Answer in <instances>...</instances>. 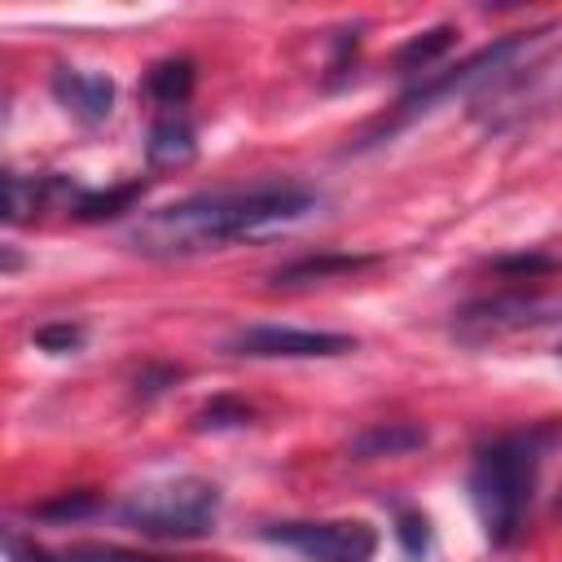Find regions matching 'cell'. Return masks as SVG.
<instances>
[{
  "label": "cell",
  "mask_w": 562,
  "mask_h": 562,
  "mask_svg": "<svg viewBox=\"0 0 562 562\" xmlns=\"http://www.w3.org/2000/svg\"><path fill=\"white\" fill-rule=\"evenodd\" d=\"M4 549H9V558H13V562H57L48 549H40V544L22 540L18 531H4Z\"/></svg>",
  "instance_id": "cell-20"
},
{
  "label": "cell",
  "mask_w": 562,
  "mask_h": 562,
  "mask_svg": "<svg viewBox=\"0 0 562 562\" xmlns=\"http://www.w3.org/2000/svg\"><path fill=\"white\" fill-rule=\"evenodd\" d=\"M31 338H35V347H40V351L66 356V351H79V347H83V325H70V321H53V325H40Z\"/></svg>",
  "instance_id": "cell-17"
},
{
  "label": "cell",
  "mask_w": 562,
  "mask_h": 562,
  "mask_svg": "<svg viewBox=\"0 0 562 562\" xmlns=\"http://www.w3.org/2000/svg\"><path fill=\"white\" fill-rule=\"evenodd\" d=\"M527 40H531V35H505V40L479 48L474 57H465V61L439 70V75H426L422 83H413V88L400 97V119H413V114L430 110L439 97H448V92H457V88H470V83H479V79H492V75L509 70V57L522 53Z\"/></svg>",
  "instance_id": "cell-5"
},
{
  "label": "cell",
  "mask_w": 562,
  "mask_h": 562,
  "mask_svg": "<svg viewBox=\"0 0 562 562\" xmlns=\"http://www.w3.org/2000/svg\"><path fill=\"white\" fill-rule=\"evenodd\" d=\"M193 422H198V430H228V426H246V422H250V408L237 404V400H228V395H220V400H211Z\"/></svg>",
  "instance_id": "cell-18"
},
{
  "label": "cell",
  "mask_w": 562,
  "mask_h": 562,
  "mask_svg": "<svg viewBox=\"0 0 562 562\" xmlns=\"http://www.w3.org/2000/svg\"><path fill=\"white\" fill-rule=\"evenodd\" d=\"M53 97L79 119V123H101L114 110V79L101 70H75L61 66L53 75Z\"/></svg>",
  "instance_id": "cell-7"
},
{
  "label": "cell",
  "mask_w": 562,
  "mask_h": 562,
  "mask_svg": "<svg viewBox=\"0 0 562 562\" xmlns=\"http://www.w3.org/2000/svg\"><path fill=\"white\" fill-rule=\"evenodd\" d=\"M119 518L127 527H136L140 536H158V540H193L215 531L220 518V487L206 479H167V483H149L136 487L123 505Z\"/></svg>",
  "instance_id": "cell-3"
},
{
  "label": "cell",
  "mask_w": 562,
  "mask_h": 562,
  "mask_svg": "<svg viewBox=\"0 0 562 562\" xmlns=\"http://www.w3.org/2000/svg\"><path fill=\"white\" fill-rule=\"evenodd\" d=\"M452 40H457L452 26H435V31H426V35H413V40L400 44L395 66H400L404 75H430V66L452 48Z\"/></svg>",
  "instance_id": "cell-13"
},
{
  "label": "cell",
  "mask_w": 562,
  "mask_h": 562,
  "mask_svg": "<svg viewBox=\"0 0 562 562\" xmlns=\"http://www.w3.org/2000/svg\"><path fill=\"white\" fill-rule=\"evenodd\" d=\"M193 92V61L189 57H162L145 75V97L158 101L162 110H180Z\"/></svg>",
  "instance_id": "cell-11"
},
{
  "label": "cell",
  "mask_w": 562,
  "mask_h": 562,
  "mask_svg": "<svg viewBox=\"0 0 562 562\" xmlns=\"http://www.w3.org/2000/svg\"><path fill=\"white\" fill-rule=\"evenodd\" d=\"M228 347L237 356H250V360H316V356H347V351H356V338L351 334H329V329L250 325Z\"/></svg>",
  "instance_id": "cell-6"
},
{
  "label": "cell",
  "mask_w": 562,
  "mask_h": 562,
  "mask_svg": "<svg viewBox=\"0 0 562 562\" xmlns=\"http://www.w3.org/2000/svg\"><path fill=\"white\" fill-rule=\"evenodd\" d=\"M553 268V259H544V255H531V259H501L496 263V272H509V277H536V272H549Z\"/></svg>",
  "instance_id": "cell-21"
},
{
  "label": "cell",
  "mask_w": 562,
  "mask_h": 562,
  "mask_svg": "<svg viewBox=\"0 0 562 562\" xmlns=\"http://www.w3.org/2000/svg\"><path fill=\"white\" fill-rule=\"evenodd\" d=\"M369 263H373L369 255H307V259H294V263L277 268L272 285L294 290V285H312V281H329V277H351Z\"/></svg>",
  "instance_id": "cell-9"
},
{
  "label": "cell",
  "mask_w": 562,
  "mask_h": 562,
  "mask_svg": "<svg viewBox=\"0 0 562 562\" xmlns=\"http://www.w3.org/2000/svg\"><path fill=\"white\" fill-rule=\"evenodd\" d=\"M395 540H400V549L408 553V558H426L430 553V522H426V514H417V509H404L400 518H395Z\"/></svg>",
  "instance_id": "cell-16"
},
{
  "label": "cell",
  "mask_w": 562,
  "mask_h": 562,
  "mask_svg": "<svg viewBox=\"0 0 562 562\" xmlns=\"http://www.w3.org/2000/svg\"><path fill=\"white\" fill-rule=\"evenodd\" d=\"M140 193H145V180H132V184H119V189H110V193H79L70 211H75L79 220L97 224V220H114V215L132 211V202H140Z\"/></svg>",
  "instance_id": "cell-14"
},
{
  "label": "cell",
  "mask_w": 562,
  "mask_h": 562,
  "mask_svg": "<svg viewBox=\"0 0 562 562\" xmlns=\"http://www.w3.org/2000/svg\"><path fill=\"white\" fill-rule=\"evenodd\" d=\"M544 439H549L544 430H527V435L492 439L474 452L470 501L492 544H509L522 531L536 474H540V457H544Z\"/></svg>",
  "instance_id": "cell-2"
},
{
  "label": "cell",
  "mask_w": 562,
  "mask_h": 562,
  "mask_svg": "<svg viewBox=\"0 0 562 562\" xmlns=\"http://www.w3.org/2000/svg\"><path fill=\"white\" fill-rule=\"evenodd\" d=\"M53 189H61V184L57 180H35V176H22V171H4V220L26 224Z\"/></svg>",
  "instance_id": "cell-12"
},
{
  "label": "cell",
  "mask_w": 562,
  "mask_h": 562,
  "mask_svg": "<svg viewBox=\"0 0 562 562\" xmlns=\"http://www.w3.org/2000/svg\"><path fill=\"white\" fill-rule=\"evenodd\" d=\"M92 505H97V496H92V492H70V496H61V501L40 505L35 514H40V518H79V514H88Z\"/></svg>",
  "instance_id": "cell-19"
},
{
  "label": "cell",
  "mask_w": 562,
  "mask_h": 562,
  "mask_svg": "<svg viewBox=\"0 0 562 562\" xmlns=\"http://www.w3.org/2000/svg\"><path fill=\"white\" fill-rule=\"evenodd\" d=\"M426 443V430L422 426H408V422H386V426H369L364 435L351 439V457L360 461H373V457H404L413 448Z\"/></svg>",
  "instance_id": "cell-10"
},
{
  "label": "cell",
  "mask_w": 562,
  "mask_h": 562,
  "mask_svg": "<svg viewBox=\"0 0 562 562\" xmlns=\"http://www.w3.org/2000/svg\"><path fill=\"white\" fill-rule=\"evenodd\" d=\"M316 193L294 180H263L250 189H215L193 193L171 206L140 215L127 233V246L149 259H184L202 250H220L241 237H263L290 228L316 211Z\"/></svg>",
  "instance_id": "cell-1"
},
{
  "label": "cell",
  "mask_w": 562,
  "mask_h": 562,
  "mask_svg": "<svg viewBox=\"0 0 562 562\" xmlns=\"http://www.w3.org/2000/svg\"><path fill=\"white\" fill-rule=\"evenodd\" d=\"M145 154H149L154 167H184V162H193V154H198V132H193V123L184 119V110H162V114H158V123L149 127Z\"/></svg>",
  "instance_id": "cell-8"
},
{
  "label": "cell",
  "mask_w": 562,
  "mask_h": 562,
  "mask_svg": "<svg viewBox=\"0 0 562 562\" xmlns=\"http://www.w3.org/2000/svg\"><path fill=\"white\" fill-rule=\"evenodd\" d=\"M61 562H167V558H154V553H140V549H123V544L83 540V544H70L61 553Z\"/></svg>",
  "instance_id": "cell-15"
},
{
  "label": "cell",
  "mask_w": 562,
  "mask_h": 562,
  "mask_svg": "<svg viewBox=\"0 0 562 562\" xmlns=\"http://www.w3.org/2000/svg\"><path fill=\"white\" fill-rule=\"evenodd\" d=\"M268 540L303 553L307 562H369L378 536L360 518H329V522H272Z\"/></svg>",
  "instance_id": "cell-4"
}]
</instances>
